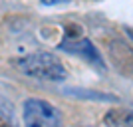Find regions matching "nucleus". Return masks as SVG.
<instances>
[{
  "mask_svg": "<svg viewBox=\"0 0 133 127\" xmlns=\"http://www.w3.org/2000/svg\"><path fill=\"white\" fill-rule=\"evenodd\" d=\"M107 54H109V60L115 64L117 72L121 76L129 77V79H133V48L131 46L119 38L109 40Z\"/></svg>",
  "mask_w": 133,
  "mask_h": 127,
  "instance_id": "20e7f679",
  "label": "nucleus"
},
{
  "mask_svg": "<svg viewBox=\"0 0 133 127\" xmlns=\"http://www.w3.org/2000/svg\"><path fill=\"white\" fill-rule=\"evenodd\" d=\"M44 6H56V4H64V2H68V0H40Z\"/></svg>",
  "mask_w": 133,
  "mask_h": 127,
  "instance_id": "0eeeda50",
  "label": "nucleus"
},
{
  "mask_svg": "<svg viewBox=\"0 0 133 127\" xmlns=\"http://www.w3.org/2000/svg\"><path fill=\"white\" fill-rule=\"evenodd\" d=\"M0 127H16L14 105L4 97H0Z\"/></svg>",
  "mask_w": 133,
  "mask_h": 127,
  "instance_id": "423d86ee",
  "label": "nucleus"
},
{
  "mask_svg": "<svg viewBox=\"0 0 133 127\" xmlns=\"http://www.w3.org/2000/svg\"><path fill=\"white\" fill-rule=\"evenodd\" d=\"M22 113L24 127H62L60 109L46 99H26Z\"/></svg>",
  "mask_w": 133,
  "mask_h": 127,
  "instance_id": "f03ea898",
  "label": "nucleus"
},
{
  "mask_svg": "<svg viewBox=\"0 0 133 127\" xmlns=\"http://www.w3.org/2000/svg\"><path fill=\"white\" fill-rule=\"evenodd\" d=\"M107 127H133V111L129 109H111L103 117Z\"/></svg>",
  "mask_w": 133,
  "mask_h": 127,
  "instance_id": "39448f33",
  "label": "nucleus"
},
{
  "mask_svg": "<svg viewBox=\"0 0 133 127\" xmlns=\"http://www.w3.org/2000/svg\"><path fill=\"white\" fill-rule=\"evenodd\" d=\"M18 68L26 76L40 82H64L66 68L54 54L50 52H34L18 60Z\"/></svg>",
  "mask_w": 133,
  "mask_h": 127,
  "instance_id": "f257e3e1",
  "label": "nucleus"
},
{
  "mask_svg": "<svg viewBox=\"0 0 133 127\" xmlns=\"http://www.w3.org/2000/svg\"><path fill=\"white\" fill-rule=\"evenodd\" d=\"M125 32H127V38L133 42V28H129V26H125Z\"/></svg>",
  "mask_w": 133,
  "mask_h": 127,
  "instance_id": "6e6552de",
  "label": "nucleus"
},
{
  "mask_svg": "<svg viewBox=\"0 0 133 127\" xmlns=\"http://www.w3.org/2000/svg\"><path fill=\"white\" fill-rule=\"evenodd\" d=\"M60 50L79 56V58H83L88 64H94V66L99 68V70H103V68H105L99 50H97V48L94 46V42H91V40H88V38H66V40L60 44Z\"/></svg>",
  "mask_w": 133,
  "mask_h": 127,
  "instance_id": "7ed1b4c3",
  "label": "nucleus"
}]
</instances>
